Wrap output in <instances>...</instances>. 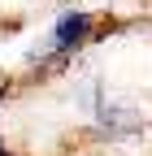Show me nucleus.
I'll return each instance as SVG.
<instances>
[{
    "label": "nucleus",
    "mask_w": 152,
    "mask_h": 156,
    "mask_svg": "<svg viewBox=\"0 0 152 156\" xmlns=\"http://www.w3.org/2000/svg\"><path fill=\"white\" fill-rule=\"evenodd\" d=\"M87 30H91V17L87 13H61V22H56V30H52V52L56 56H70L74 48L87 39Z\"/></svg>",
    "instance_id": "obj_1"
},
{
    "label": "nucleus",
    "mask_w": 152,
    "mask_h": 156,
    "mask_svg": "<svg viewBox=\"0 0 152 156\" xmlns=\"http://www.w3.org/2000/svg\"><path fill=\"white\" fill-rule=\"evenodd\" d=\"M5 95H9V87H5V83H0V100H5Z\"/></svg>",
    "instance_id": "obj_2"
},
{
    "label": "nucleus",
    "mask_w": 152,
    "mask_h": 156,
    "mask_svg": "<svg viewBox=\"0 0 152 156\" xmlns=\"http://www.w3.org/2000/svg\"><path fill=\"white\" fill-rule=\"evenodd\" d=\"M0 156H9V152H5V143H0Z\"/></svg>",
    "instance_id": "obj_3"
}]
</instances>
